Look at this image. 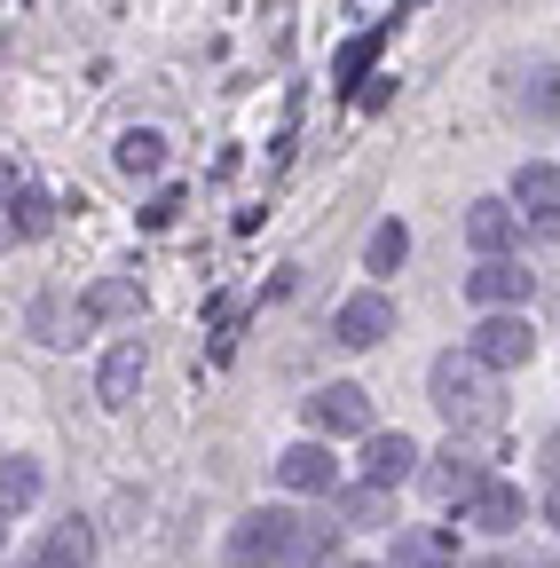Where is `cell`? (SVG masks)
Wrapping results in <instances>:
<instances>
[{
  "mask_svg": "<svg viewBox=\"0 0 560 568\" xmlns=\"http://www.w3.org/2000/svg\"><path fill=\"white\" fill-rule=\"evenodd\" d=\"M111 159H119V174L143 182V174H159V166H166V134H159V126H126Z\"/></svg>",
  "mask_w": 560,
  "mask_h": 568,
  "instance_id": "cell-14",
  "label": "cell"
},
{
  "mask_svg": "<svg viewBox=\"0 0 560 568\" xmlns=\"http://www.w3.org/2000/svg\"><path fill=\"white\" fill-rule=\"evenodd\" d=\"M174 213H182V190H166V197H151V213H143V222H159V230H166V222H174Z\"/></svg>",
  "mask_w": 560,
  "mask_h": 568,
  "instance_id": "cell-25",
  "label": "cell"
},
{
  "mask_svg": "<svg viewBox=\"0 0 560 568\" xmlns=\"http://www.w3.org/2000/svg\"><path fill=\"white\" fill-rule=\"evenodd\" d=\"M339 568H371V560H339Z\"/></svg>",
  "mask_w": 560,
  "mask_h": 568,
  "instance_id": "cell-26",
  "label": "cell"
},
{
  "mask_svg": "<svg viewBox=\"0 0 560 568\" xmlns=\"http://www.w3.org/2000/svg\"><path fill=\"white\" fill-rule=\"evenodd\" d=\"M308 426H316V435H364L371 443V395L356 379H339V387L308 395Z\"/></svg>",
  "mask_w": 560,
  "mask_h": 568,
  "instance_id": "cell-4",
  "label": "cell"
},
{
  "mask_svg": "<svg viewBox=\"0 0 560 568\" xmlns=\"http://www.w3.org/2000/svg\"><path fill=\"white\" fill-rule=\"evenodd\" d=\"M276 481H285V489H301V497H332L339 466H332V450H324V443H293L285 458H276Z\"/></svg>",
  "mask_w": 560,
  "mask_h": 568,
  "instance_id": "cell-8",
  "label": "cell"
},
{
  "mask_svg": "<svg viewBox=\"0 0 560 568\" xmlns=\"http://www.w3.org/2000/svg\"><path fill=\"white\" fill-rule=\"evenodd\" d=\"M379 40H387V32H379V24H371V32H364V40H347V48H339V88H356V80H364V63H371V55H379Z\"/></svg>",
  "mask_w": 560,
  "mask_h": 568,
  "instance_id": "cell-21",
  "label": "cell"
},
{
  "mask_svg": "<svg viewBox=\"0 0 560 568\" xmlns=\"http://www.w3.org/2000/svg\"><path fill=\"white\" fill-rule=\"evenodd\" d=\"M95 316H126V308H143V284H126V276H103L95 293H88Z\"/></svg>",
  "mask_w": 560,
  "mask_h": 568,
  "instance_id": "cell-20",
  "label": "cell"
},
{
  "mask_svg": "<svg viewBox=\"0 0 560 568\" xmlns=\"http://www.w3.org/2000/svg\"><path fill=\"white\" fill-rule=\"evenodd\" d=\"M529 111H560V71H529Z\"/></svg>",
  "mask_w": 560,
  "mask_h": 568,
  "instance_id": "cell-24",
  "label": "cell"
},
{
  "mask_svg": "<svg viewBox=\"0 0 560 568\" xmlns=\"http://www.w3.org/2000/svg\"><path fill=\"white\" fill-rule=\"evenodd\" d=\"M513 205L521 213H560V166H521L513 174Z\"/></svg>",
  "mask_w": 560,
  "mask_h": 568,
  "instance_id": "cell-16",
  "label": "cell"
},
{
  "mask_svg": "<svg viewBox=\"0 0 560 568\" xmlns=\"http://www.w3.org/2000/svg\"><path fill=\"white\" fill-rule=\"evenodd\" d=\"M458 537L450 529H395V568H450Z\"/></svg>",
  "mask_w": 560,
  "mask_h": 568,
  "instance_id": "cell-13",
  "label": "cell"
},
{
  "mask_svg": "<svg viewBox=\"0 0 560 568\" xmlns=\"http://www.w3.org/2000/svg\"><path fill=\"white\" fill-rule=\"evenodd\" d=\"M418 474V443L410 435H371L364 443V481L371 489H395V481H410Z\"/></svg>",
  "mask_w": 560,
  "mask_h": 568,
  "instance_id": "cell-9",
  "label": "cell"
},
{
  "mask_svg": "<svg viewBox=\"0 0 560 568\" xmlns=\"http://www.w3.org/2000/svg\"><path fill=\"white\" fill-rule=\"evenodd\" d=\"M403 261H410V230H403V222H379L371 245H364V268H371V276H395Z\"/></svg>",
  "mask_w": 560,
  "mask_h": 568,
  "instance_id": "cell-17",
  "label": "cell"
},
{
  "mask_svg": "<svg viewBox=\"0 0 560 568\" xmlns=\"http://www.w3.org/2000/svg\"><path fill=\"white\" fill-rule=\"evenodd\" d=\"M32 497H40V466H32V458H9V466H0V514L17 521Z\"/></svg>",
  "mask_w": 560,
  "mask_h": 568,
  "instance_id": "cell-19",
  "label": "cell"
},
{
  "mask_svg": "<svg viewBox=\"0 0 560 568\" xmlns=\"http://www.w3.org/2000/svg\"><path fill=\"white\" fill-rule=\"evenodd\" d=\"M466 355L489 364V372H521L529 355H537V332H529V316H481L474 339H466Z\"/></svg>",
  "mask_w": 560,
  "mask_h": 568,
  "instance_id": "cell-3",
  "label": "cell"
},
{
  "mask_svg": "<svg viewBox=\"0 0 560 568\" xmlns=\"http://www.w3.org/2000/svg\"><path fill=\"white\" fill-rule=\"evenodd\" d=\"M143 372H151L143 339H119V347L103 355V372H95V395H103L111 410H126V403H134V387H143Z\"/></svg>",
  "mask_w": 560,
  "mask_h": 568,
  "instance_id": "cell-7",
  "label": "cell"
},
{
  "mask_svg": "<svg viewBox=\"0 0 560 568\" xmlns=\"http://www.w3.org/2000/svg\"><path fill=\"white\" fill-rule=\"evenodd\" d=\"M466 521L474 529H489V537H506V529H521V489H506V481H489L474 506H466Z\"/></svg>",
  "mask_w": 560,
  "mask_h": 568,
  "instance_id": "cell-15",
  "label": "cell"
},
{
  "mask_svg": "<svg viewBox=\"0 0 560 568\" xmlns=\"http://www.w3.org/2000/svg\"><path fill=\"white\" fill-rule=\"evenodd\" d=\"M48 222H55V205L40 190H17L9 182V237H48Z\"/></svg>",
  "mask_w": 560,
  "mask_h": 568,
  "instance_id": "cell-18",
  "label": "cell"
},
{
  "mask_svg": "<svg viewBox=\"0 0 560 568\" xmlns=\"http://www.w3.org/2000/svg\"><path fill=\"white\" fill-rule=\"evenodd\" d=\"M387 332H395V301L387 293H356V301H339V316H332L339 347H379Z\"/></svg>",
  "mask_w": 560,
  "mask_h": 568,
  "instance_id": "cell-5",
  "label": "cell"
},
{
  "mask_svg": "<svg viewBox=\"0 0 560 568\" xmlns=\"http://www.w3.org/2000/svg\"><path fill=\"white\" fill-rule=\"evenodd\" d=\"M293 537H301L293 514H245L230 529V568H276V560H293Z\"/></svg>",
  "mask_w": 560,
  "mask_h": 568,
  "instance_id": "cell-1",
  "label": "cell"
},
{
  "mask_svg": "<svg viewBox=\"0 0 560 568\" xmlns=\"http://www.w3.org/2000/svg\"><path fill=\"white\" fill-rule=\"evenodd\" d=\"M324 545H332V529H308V521H301V537H293V560H285V568H324Z\"/></svg>",
  "mask_w": 560,
  "mask_h": 568,
  "instance_id": "cell-23",
  "label": "cell"
},
{
  "mask_svg": "<svg viewBox=\"0 0 560 568\" xmlns=\"http://www.w3.org/2000/svg\"><path fill=\"white\" fill-rule=\"evenodd\" d=\"M466 301H474V308H489V316H521L529 276H521L513 261H481V268L466 276Z\"/></svg>",
  "mask_w": 560,
  "mask_h": 568,
  "instance_id": "cell-6",
  "label": "cell"
},
{
  "mask_svg": "<svg viewBox=\"0 0 560 568\" xmlns=\"http://www.w3.org/2000/svg\"><path fill=\"white\" fill-rule=\"evenodd\" d=\"M427 387H435V410H450V418H481L489 410V364H474V355H435Z\"/></svg>",
  "mask_w": 560,
  "mask_h": 568,
  "instance_id": "cell-2",
  "label": "cell"
},
{
  "mask_svg": "<svg viewBox=\"0 0 560 568\" xmlns=\"http://www.w3.org/2000/svg\"><path fill=\"white\" fill-rule=\"evenodd\" d=\"M332 514H339V521H379V514H387V489H371V481H364V489H347Z\"/></svg>",
  "mask_w": 560,
  "mask_h": 568,
  "instance_id": "cell-22",
  "label": "cell"
},
{
  "mask_svg": "<svg viewBox=\"0 0 560 568\" xmlns=\"http://www.w3.org/2000/svg\"><path fill=\"white\" fill-rule=\"evenodd\" d=\"M466 237L481 245V261H506V245H513V205H506V197H474V205H466Z\"/></svg>",
  "mask_w": 560,
  "mask_h": 568,
  "instance_id": "cell-11",
  "label": "cell"
},
{
  "mask_svg": "<svg viewBox=\"0 0 560 568\" xmlns=\"http://www.w3.org/2000/svg\"><path fill=\"white\" fill-rule=\"evenodd\" d=\"M474 568H506V560H474Z\"/></svg>",
  "mask_w": 560,
  "mask_h": 568,
  "instance_id": "cell-28",
  "label": "cell"
},
{
  "mask_svg": "<svg viewBox=\"0 0 560 568\" xmlns=\"http://www.w3.org/2000/svg\"><path fill=\"white\" fill-rule=\"evenodd\" d=\"M88 560H95V529L72 514V521H55V529L40 537V552H32L24 568H88Z\"/></svg>",
  "mask_w": 560,
  "mask_h": 568,
  "instance_id": "cell-10",
  "label": "cell"
},
{
  "mask_svg": "<svg viewBox=\"0 0 560 568\" xmlns=\"http://www.w3.org/2000/svg\"><path fill=\"white\" fill-rule=\"evenodd\" d=\"M552 521H560V489H552Z\"/></svg>",
  "mask_w": 560,
  "mask_h": 568,
  "instance_id": "cell-27",
  "label": "cell"
},
{
  "mask_svg": "<svg viewBox=\"0 0 560 568\" xmlns=\"http://www.w3.org/2000/svg\"><path fill=\"white\" fill-rule=\"evenodd\" d=\"M481 489H489V481H481V466H474V458H458V450L427 466V497H442V506H474Z\"/></svg>",
  "mask_w": 560,
  "mask_h": 568,
  "instance_id": "cell-12",
  "label": "cell"
}]
</instances>
